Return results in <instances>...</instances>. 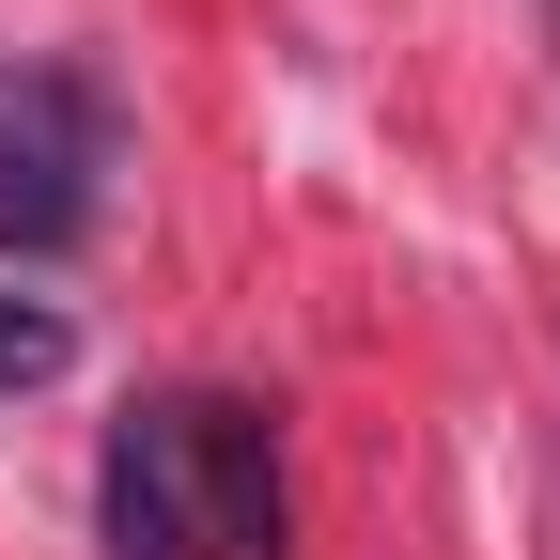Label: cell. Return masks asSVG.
Returning <instances> with one entry per match:
<instances>
[{
  "instance_id": "obj_1",
  "label": "cell",
  "mask_w": 560,
  "mask_h": 560,
  "mask_svg": "<svg viewBox=\"0 0 560 560\" xmlns=\"http://www.w3.org/2000/svg\"><path fill=\"white\" fill-rule=\"evenodd\" d=\"M172 482H187V560H296V499L249 405H172Z\"/></svg>"
},
{
  "instance_id": "obj_2",
  "label": "cell",
  "mask_w": 560,
  "mask_h": 560,
  "mask_svg": "<svg viewBox=\"0 0 560 560\" xmlns=\"http://www.w3.org/2000/svg\"><path fill=\"white\" fill-rule=\"evenodd\" d=\"M79 219H94V125H79V94L0 79V249L47 265V249H79Z\"/></svg>"
},
{
  "instance_id": "obj_3",
  "label": "cell",
  "mask_w": 560,
  "mask_h": 560,
  "mask_svg": "<svg viewBox=\"0 0 560 560\" xmlns=\"http://www.w3.org/2000/svg\"><path fill=\"white\" fill-rule=\"evenodd\" d=\"M94 529L109 560H187V482H172V405L156 420H125L109 467H94Z\"/></svg>"
},
{
  "instance_id": "obj_4",
  "label": "cell",
  "mask_w": 560,
  "mask_h": 560,
  "mask_svg": "<svg viewBox=\"0 0 560 560\" xmlns=\"http://www.w3.org/2000/svg\"><path fill=\"white\" fill-rule=\"evenodd\" d=\"M62 359H79V327H62L47 296H0V405H16V389H47Z\"/></svg>"
}]
</instances>
